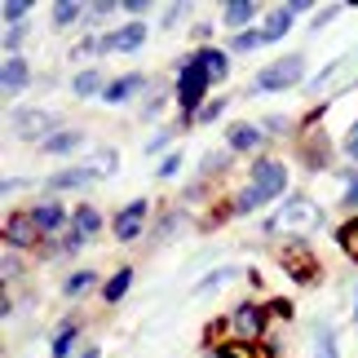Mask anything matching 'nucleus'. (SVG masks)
Returning <instances> with one entry per match:
<instances>
[{
  "mask_svg": "<svg viewBox=\"0 0 358 358\" xmlns=\"http://www.w3.org/2000/svg\"><path fill=\"white\" fill-rule=\"evenodd\" d=\"M301 76H306V53H287V58H274L270 66H261L252 80V93H283L301 85Z\"/></svg>",
  "mask_w": 358,
  "mask_h": 358,
  "instance_id": "nucleus-1",
  "label": "nucleus"
},
{
  "mask_svg": "<svg viewBox=\"0 0 358 358\" xmlns=\"http://www.w3.org/2000/svg\"><path fill=\"white\" fill-rule=\"evenodd\" d=\"M279 226L296 230V235H310V230H319V226H323V208H319L314 199H306V195H301V199H287V203H283V213L266 222V235H274Z\"/></svg>",
  "mask_w": 358,
  "mask_h": 358,
  "instance_id": "nucleus-2",
  "label": "nucleus"
},
{
  "mask_svg": "<svg viewBox=\"0 0 358 358\" xmlns=\"http://www.w3.org/2000/svg\"><path fill=\"white\" fill-rule=\"evenodd\" d=\"M49 129H58V120H53L49 111H40V106H27L22 115H13V133H18L22 142H40V146H45L53 137Z\"/></svg>",
  "mask_w": 358,
  "mask_h": 358,
  "instance_id": "nucleus-3",
  "label": "nucleus"
},
{
  "mask_svg": "<svg viewBox=\"0 0 358 358\" xmlns=\"http://www.w3.org/2000/svg\"><path fill=\"white\" fill-rule=\"evenodd\" d=\"M208 85H213V76L203 71L199 58H190V62L182 66V85H177V98H182L186 111H195V106L203 102V89H208Z\"/></svg>",
  "mask_w": 358,
  "mask_h": 358,
  "instance_id": "nucleus-4",
  "label": "nucleus"
},
{
  "mask_svg": "<svg viewBox=\"0 0 358 358\" xmlns=\"http://www.w3.org/2000/svg\"><path fill=\"white\" fill-rule=\"evenodd\" d=\"M252 186H257L266 199L283 195V186H287V169H283L279 159H257V164H252Z\"/></svg>",
  "mask_w": 358,
  "mask_h": 358,
  "instance_id": "nucleus-5",
  "label": "nucleus"
},
{
  "mask_svg": "<svg viewBox=\"0 0 358 358\" xmlns=\"http://www.w3.org/2000/svg\"><path fill=\"white\" fill-rule=\"evenodd\" d=\"M230 332H235L239 341H261V332H266V310L261 306H235V314H230Z\"/></svg>",
  "mask_w": 358,
  "mask_h": 358,
  "instance_id": "nucleus-6",
  "label": "nucleus"
},
{
  "mask_svg": "<svg viewBox=\"0 0 358 358\" xmlns=\"http://www.w3.org/2000/svg\"><path fill=\"white\" fill-rule=\"evenodd\" d=\"M142 217H146V199H133L129 208L115 217V239H124V243L137 239V235H142Z\"/></svg>",
  "mask_w": 358,
  "mask_h": 358,
  "instance_id": "nucleus-7",
  "label": "nucleus"
},
{
  "mask_svg": "<svg viewBox=\"0 0 358 358\" xmlns=\"http://www.w3.org/2000/svg\"><path fill=\"white\" fill-rule=\"evenodd\" d=\"M142 40H146V27L142 22H129V27H115V31L111 36H102V53H111V49H137V45H142Z\"/></svg>",
  "mask_w": 358,
  "mask_h": 358,
  "instance_id": "nucleus-8",
  "label": "nucleus"
},
{
  "mask_svg": "<svg viewBox=\"0 0 358 358\" xmlns=\"http://www.w3.org/2000/svg\"><path fill=\"white\" fill-rule=\"evenodd\" d=\"M36 235H40V226H36V217L31 213H22V217H9L5 222V243L9 248H27V243H36Z\"/></svg>",
  "mask_w": 358,
  "mask_h": 358,
  "instance_id": "nucleus-9",
  "label": "nucleus"
},
{
  "mask_svg": "<svg viewBox=\"0 0 358 358\" xmlns=\"http://www.w3.org/2000/svg\"><path fill=\"white\" fill-rule=\"evenodd\" d=\"M27 80H31V71H27V62L13 53V58H5V76H0V85H5V98H18V93L27 89Z\"/></svg>",
  "mask_w": 358,
  "mask_h": 358,
  "instance_id": "nucleus-10",
  "label": "nucleus"
},
{
  "mask_svg": "<svg viewBox=\"0 0 358 358\" xmlns=\"http://www.w3.org/2000/svg\"><path fill=\"white\" fill-rule=\"evenodd\" d=\"M257 18V5L252 0H235V5H226V13H222V22L230 27V36H239V31H248V22Z\"/></svg>",
  "mask_w": 358,
  "mask_h": 358,
  "instance_id": "nucleus-11",
  "label": "nucleus"
},
{
  "mask_svg": "<svg viewBox=\"0 0 358 358\" xmlns=\"http://www.w3.org/2000/svg\"><path fill=\"white\" fill-rule=\"evenodd\" d=\"M93 177H98V173H93V164H89V169H62V173L49 177V190H80V186H89Z\"/></svg>",
  "mask_w": 358,
  "mask_h": 358,
  "instance_id": "nucleus-12",
  "label": "nucleus"
},
{
  "mask_svg": "<svg viewBox=\"0 0 358 358\" xmlns=\"http://www.w3.org/2000/svg\"><path fill=\"white\" fill-rule=\"evenodd\" d=\"M287 31H292V13H287V5H279V9H270V18L261 22V40H283Z\"/></svg>",
  "mask_w": 358,
  "mask_h": 358,
  "instance_id": "nucleus-13",
  "label": "nucleus"
},
{
  "mask_svg": "<svg viewBox=\"0 0 358 358\" xmlns=\"http://www.w3.org/2000/svg\"><path fill=\"white\" fill-rule=\"evenodd\" d=\"M31 217H36L40 235H58V230H62V222H66L62 203H40V208H31Z\"/></svg>",
  "mask_w": 358,
  "mask_h": 358,
  "instance_id": "nucleus-14",
  "label": "nucleus"
},
{
  "mask_svg": "<svg viewBox=\"0 0 358 358\" xmlns=\"http://www.w3.org/2000/svg\"><path fill=\"white\" fill-rule=\"evenodd\" d=\"M146 89V80L142 76H120L111 89H106V102H129V98H137V93Z\"/></svg>",
  "mask_w": 358,
  "mask_h": 358,
  "instance_id": "nucleus-15",
  "label": "nucleus"
},
{
  "mask_svg": "<svg viewBox=\"0 0 358 358\" xmlns=\"http://www.w3.org/2000/svg\"><path fill=\"white\" fill-rule=\"evenodd\" d=\"M226 142H230V150H257L261 146V129L257 124H235Z\"/></svg>",
  "mask_w": 358,
  "mask_h": 358,
  "instance_id": "nucleus-16",
  "label": "nucleus"
},
{
  "mask_svg": "<svg viewBox=\"0 0 358 358\" xmlns=\"http://www.w3.org/2000/svg\"><path fill=\"white\" fill-rule=\"evenodd\" d=\"M71 226H76V235H80V239H93V235L102 230V217H98V208H89V203H85V208H76Z\"/></svg>",
  "mask_w": 358,
  "mask_h": 358,
  "instance_id": "nucleus-17",
  "label": "nucleus"
},
{
  "mask_svg": "<svg viewBox=\"0 0 358 358\" xmlns=\"http://www.w3.org/2000/svg\"><path fill=\"white\" fill-rule=\"evenodd\" d=\"M195 58L203 62V71H208L213 80H226V71H230V62H226V53H222V49H199Z\"/></svg>",
  "mask_w": 358,
  "mask_h": 358,
  "instance_id": "nucleus-18",
  "label": "nucleus"
},
{
  "mask_svg": "<svg viewBox=\"0 0 358 358\" xmlns=\"http://www.w3.org/2000/svg\"><path fill=\"white\" fill-rule=\"evenodd\" d=\"M71 89H76V98H93V93H102V71L93 66V71H80L76 80H71ZM106 98V93H102Z\"/></svg>",
  "mask_w": 358,
  "mask_h": 358,
  "instance_id": "nucleus-19",
  "label": "nucleus"
},
{
  "mask_svg": "<svg viewBox=\"0 0 358 358\" xmlns=\"http://www.w3.org/2000/svg\"><path fill=\"white\" fill-rule=\"evenodd\" d=\"M80 142H85V133H76V129H62V133H53L49 142H45V150H49V155H66V150H76Z\"/></svg>",
  "mask_w": 358,
  "mask_h": 358,
  "instance_id": "nucleus-20",
  "label": "nucleus"
},
{
  "mask_svg": "<svg viewBox=\"0 0 358 358\" xmlns=\"http://www.w3.org/2000/svg\"><path fill=\"white\" fill-rule=\"evenodd\" d=\"M235 274H239L235 266H222V270H213L208 279H199V283H195V296H208V292H217V287H222V283H230Z\"/></svg>",
  "mask_w": 358,
  "mask_h": 358,
  "instance_id": "nucleus-21",
  "label": "nucleus"
},
{
  "mask_svg": "<svg viewBox=\"0 0 358 358\" xmlns=\"http://www.w3.org/2000/svg\"><path fill=\"white\" fill-rule=\"evenodd\" d=\"M261 203H266V195H261L257 186H243L239 195H235V217H243V213H257Z\"/></svg>",
  "mask_w": 358,
  "mask_h": 358,
  "instance_id": "nucleus-22",
  "label": "nucleus"
},
{
  "mask_svg": "<svg viewBox=\"0 0 358 358\" xmlns=\"http://www.w3.org/2000/svg\"><path fill=\"white\" fill-rule=\"evenodd\" d=\"M85 5H76V0H62V5H53V27H71L76 18H85Z\"/></svg>",
  "mask_w": 358,
  "mask_h": 358,
  "instance_id": "nucleus-23",
  "label": "nucleus"
},
{
  "mask_svg": "<svg viewBox=\"0 0 358 358\" xmlns=\"http://www.w3.org/2000/svg\"><path fill=\"white\" fill-rule=\"evenodd\" d=\"M71 350H76V323H62L53 332V358H66Z\"/></svg>",
  "mask_w": 358,
  "mask_h": 358,
  "instance_id": "nucleus-24",
  "label": "nucleus"
},
{
  "mask_svg": "<svg viewBox=\"0 0 358 358\" xmlns=\"http://www.w3.org/2000/svg\"><path fill=\"white\" fill-rule=\"evenodd\" d=\"M129 283H133V270H115L111 279H106V287H102V296H106V301H120L124 292H129Z\"/></svg>",
  "mask_w": 358,
  "mask_h": 358,
  "instance_id": "nucleus-25",
  "label": "nucleus"
},
{
  "mask_svg": "<svg viewBox=\"0 0 358 358\" xmlns=\"http://www.w3.org/2000/svg\"><path fill=\"white\" fill-rule=\"evenodd\" d=\"M0 13H5L9 27H22V18L31 13V0H5V9H0Z\"/></svg>",
  "mask_w": 358,
  "mask_h": 358,
  "instance_id": "nucleus-26",
  "label": "nucleus"
},
{
  "mask_svg": "<svg viewBox=\"0 0 358 358\" xmlns=\"http://www.w3.org/2000/svg\"><path fill=\"white\" fill-rule=\"evenodd\" d=\"M89 283H98V274H93V270H80V274H71V279L62 283V292H66V296H76V292H85Z\"/></svg>",
  "mask_w": 358,
  "mask_h": 358,
  "instance_id": "nucleus-27",
  "label": "nucleus"
},
{
  "mask_svg": "<svg viewBox=\"0 0 358 358\" xmlns=\"http://www.w3.org/2000/svg\"><path fill=\"white\" fill-rule=\"evenodd\" d=\"M341 248H345V257H354L358 261V222H350V226H341Z\"/></svg>",
  "mask_w": 358,
  "mask_h": 358,
  "instance_id": "nucleus-28",
  "label": "nucleus"
},
{
  "mask_svg": "<svg viewBox=\"0 0 358 358\" xmlns=\"http://www.w3.org/2000/svg\"><path fill=\"white\" fill-rule=\"evenodd\" d=\"M314 358H336V341L327 327H319V341H314Z\"/></svg>",
  "mask_w": 358,
  "mask_h": 358,
  "instance_id": "nucleus-29",
  "label": "nucleus"
},
{
  "mask_svg": "<svg viewBox=\"0 0 358 358\" xmlns=\"http://www.w3.org/2000/svg\"><path fill=\"white\" fill-rule=\"evenodd\" d=\"M257 45H266L261 31H239L235 40H230V49H235V53H248V49H257Z\"/></svg>",
  "mask_w": 358,
  "mask_h": 358,
  "instance_id": "nucleus-30",
  "label": "nucleus"
},
{
  "mask_svg": "<svg viewBox=\"0 0 358 358\" xmlns=\"http://www.w3.org/2000/svg\"><path fill=\"white\" fill-rule=\"evenodd\" d=\"M22 36H27V22H22V27H9V31H5V53H9V58H13V53H18Z\"/></svg>",
  "mask_w": 358,
  "mask_h": 358,
  "instance_id": "nucleus-31",
  "label": "nucleus"
},
{
  "mask_svg": "<svg viewBox=\"0 0 358 358\" xmlns=\"http://www.w3.org/2000/svg\"><path fill=\"white\" fill-rule=\"evenodd\" d=\"M89 53H102V40H93V36H89V40H80V45L71 49V58H89Z\"/></svg>",
  "mask_w": 358,
  "mask_h": 358,
  "instance_id": "nucleus-32",
  "label": "nucleus"
},
{
  "mask_svg": "<svg viewBox=\"0 0 358 358\" xmlns=\"http://www.w3.org/2000/svg\"><path fill=\"white\" fill-rule=\"evenodd\" d=\"M115 173V150H98V177H111Z\"/></svg>",
  "mask_w": 358,
  "mask_h": 358,
  "instance_id": "nucleus-33",
  "label": "nucleus"
},
{
  "mask_svg": "<svg viewBox=\"0 0 358 358\" xmlns=\"http://www.w3.org/2000/svg\"><path fill=\"white\" fill-rule=\"evenodd\" d=\"M13 279H18V252L9 248L5 252V283H13Z\"/></svg>",
  "mask_w": 358,
  "mask_h": 358,
  "instance_id": "nucleus-34",
  "label": "nucleus"
},
{
  "mask_svg": "<svg viewBox=\"0 0 358 358\" xmlns=\"http://www.w3.org/2000/svg\"><path fill=\"white\" fill-rule=\"evenodd\" d=\"M115 5H111V0H98V5H89V13H85V18L93 22V18H106V13H111Z\"/></svg>",
  "mask_w": 358,
  "mask_h": 358,
  "instance_id": "nucleus-35",
  "label": "nucleus"
},
{
  "mask_svg": "<svg viewBox=\"0 0 358 358\" xmlns=\"http://www.w3.org/2000/svg\"><path fill=\"white\" fill-rule=\"evenodd\" d=\"M177 169H182V159H177V155H164V164H159L155 173H159V177H173Z\"/></svg>",
  "mask_w": 358,
  "mask_h": 358,
  "instance_id": "nucleus-36",
  "label": "nucleus"
},
{
  "mask_svg": "<svg viewBox=\"0 0 358 358\" xmlns=\"http://www.w3.org/2000/svg\"><path fill=\"white\" fill-rule=\"evenodd\" d=\"M222 106H226V102H208V106L199 111V124H213L217 115H222Z\"/></svg>",
  "mask_w": 358,
  "mask_h": 358,
  "instance_id": "nucleus-37",
  "label": "nucleus"
},
{
  "mask_svg": "<svg viewBox=\"0 0 358 358\" xmlns=\"http://www.w3.org/2000/svg\"><path fill=\"white\" fill-rule=\"evenodd\" d=\"M182 9H186V5H169V9H164V22H159V27H177V18H182Z\"/></svg>",
  "mask_w": 358,
  "mask_h": 358,
  "instance_id": "nucleus-38",
  "label": "nucleus"
},
{
  "mask_svg": "<svg viewBox=\"0 0 358 358\" xmlns=\"http://www.w3.org/2000/svg\"><path fill=\"white\" fill-rule=\"evenodd\" d=\"M336 13H341V5H327V9H323V13H319V18H314L310 27H327V22H332V18H336Z\"/></svg>",
  "mask_w": 358,
  "mask_h": 358,
  "instance_id": "nucleus-39",
  "label": "nucleus"
},
{
  "mask_svg": "<svg viewBox=\"0 0 358 358\" xmlns=\"http://www.w3.org/2000/svg\"><path fill=\"white\" fill-rule=\"evenodd\" d=\"M345 182H350V195H345V203H354V208H358V177H354V173H345Z\"/></svg>",
  "mask_w": 358,
  "mask_h": 358,
  "instance_id": "nucleus-40",
  "label": "nucleus"
},
{
  "mask_svg": "<svg viewBox=\"0 0 358 358\" xmlns=\"http://www.w3.org/2000/svg\"><path fill=\"white\" fill-rule=\"evenodd\" d=\"M345 150H350V155L358 159V124H354V129H350V137H345Z\"/></svg>",
  "mask_w": 358,
  "mask_h": 358,
  "instance_id": "nucleus-41",
  "label": "nucleus"
},
{
  "mask_svg": "<svg viewBox=\"0 0 358 358\" xmlns=\"http://www.w3.org/2000/svg\"><path fill=\"white\" fill-rule=\"evenodd\" d=\"M287 13H292V18H301V13H310V0H292V5H287Z\"/></svg>",
  "mask_w": 358,
  "mask_h": 358,
  "instance_id": "nucleus-42",
  "label": "nucleus"
},
{
  "mask_svg": "<svg viewBox=\"0 0 358 358\" xmlns=\"http://www.w3.org/2000/svg\"><path fill=\"white\" fill-rule=\"evenodd\" d=\"M80 358H98V345H93V350H85V354H80Z\"/></svg>",
  "mask_w": 358,
  "mask_h": 358,
  "instance_id": "nucleus-43",
  "label": "nucleus"
},
{
  "mask_svg": "<svg viewBox=\"0 0 358 358\" xmlns=\"http://www.w3.org/2000/svg\"><path fill=\"white\" fill-rule=\"evenodd\" d=\"M354 319H358V296H354Z\"/></svg>",
  "mask_w": 358,
  "mask_h": 358,
  "instance_id": "nucleus-44",
  "label": "nucleus"
}]
</instances>
